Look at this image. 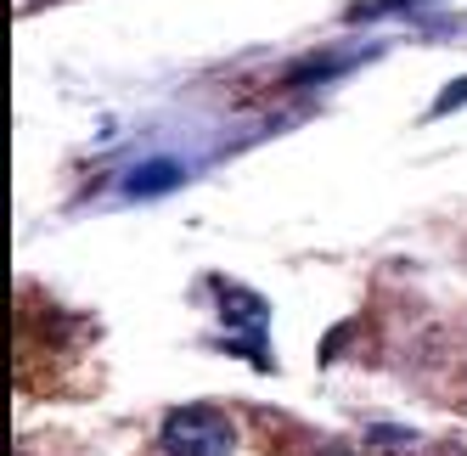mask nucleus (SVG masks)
<instances>
[{
	"mask_svg": "<svg viewBox=\"0 0 467 456\" xmlns=\"http://www.w3.org/2000/svg\"><path fill=\"white\" fill-rule=\"evenodd\" d=\"M163 456H231L237 451V429L214 406H175L158 429Z\"/></svg>",
	"mask_w": 467,
	"mask_h": 456,
	"instance_id": "1",
	"label": "nucleus"
},
{
	"mask_svg": "<svg viewBox=\"0 0 467 456\" xmlns=\"http://www.w3.org/2000/svg\"><path fill=\"white\" fill-rule=\"evenodd\" d=\"M181 181V164H141L136 175L124 181V192L130 198H158V192H170Z\"/></svg>",
	"mask_w": 467,
	"mask_h": 456,
	"instance_id": "2",
	"label": "nucleus"
},
{
	"mask_svg": "<svg viewBox=\"0 0 467 456\" xmlns=\"http://www.w3.org/2000/svg\"><path fill=\"white\" fill-rule=\"evenodd\" d=\"M321 456H355V451H344V445H327V451H321Z\"/></svg>",
	"mask_w": 467,
	"mask_h": 456,
	"instance_id": "3",
	"label": "nucleus"
}]
</instances>
